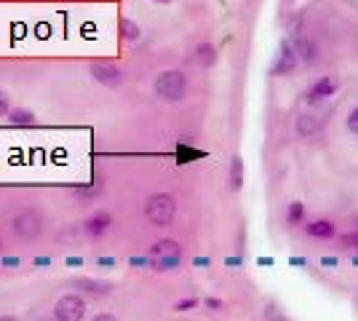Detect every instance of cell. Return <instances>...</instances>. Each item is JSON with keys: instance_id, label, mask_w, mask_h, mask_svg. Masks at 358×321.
Instances as JSON below:
<instances>
[{"instance_id": "cell-8", "label": "cell", "mask_w": 358, "mask_h": 321, "mask_svg": "<svg viewBox=\"0 0 358 321\" xmlns=\"http://www.w3.org/2000/svg\"><path fill=\"white\" fill-rule=\"evenodd\" d=\"M337 89H340V80L334 76H324V78H318L313 86L308 89L305 99H308L310 105H321V102H327L329 97H334Z\"/></svg>"}, {"instance_id": "cell-4", "label": "cell", "mask_w": 358, "mask_h": 321, "mask_svg": "<svg viewBox=\"0 0 358 321\" xmlns=\"http://www.w3.org/2000/svg\"><path fill=\"white\" fill-rule=\"evenodd\" d=\"M11 230L22 241H35L41 236V230H43V217H41L38 209H24V212H19L11 220Z\"/></svg>"}, {"instance_id": "cell-19", "label": "cell", "mask_w": 358, "mask_h": 321, "mask_svg": "<svg viewBox=\"0 0 358 321\" xmlns=\"http://www.w3.org/2000/svg\"><path fill=\"white\" fill-rule=\"evenodd\" d=\"M265 321H292V319H289L275 303H268V306H265Z\"/></svg>"}, {"instance_id": "cell-16", "label": "cell", "mask_w": 358, "mask_h": 321, "mask_svg": "<svg viewBox=\"0 0 358 321\" xmlns=\"http://www.w3.org/2000/svg\"><path fill=\"white\" fill-rule=\"evenodd\" d=\"M294 48H297V54H299V62H305V64H313V62L318 59V54H315V46L310 43V41H305V38H297Z\"/></svg>"}, {"instance_id": "cell-13", "label": "cell", "mask_w": 358, "mask_h": 321, "mask_svg": "<svg viewBox=\"0 0 358 321\" xmlns=\"http://www.w3.org/2000/svg\"><path fill=\"white\" fill-rule=\"evenodd\" d=\"M195 62L201 67H214L217 64V48H214V43H198L195 46Z\"/></svg>"}, {"instance_id": "cell-6", "label": "cell", "mask_w": 358, "mask_h": 321, "mask_svg": "<svg viewBox=\"0 0 358 321\" xmlns=\"http://www.w3.org/2000/svg\"><path fill=\"white\" fill-rule=\"evenodd\" d=\"M299 64V54L292 41H281L278 46V57L270 64V76H292L294 67Z\"/></svg>"}, {"instance_id": "cell-27", "label": "cell", "mask_w": 358, "mask_h": 321, "mask_svg": "<svg viewBox=\"0 0 358 321\" xmlns=\"http://www.w3.org/2000/svg\"><path fill=\"white\" fill-rule=\"evenodd\" d=\"M289 265H292V268H305L308 260H305V257H289Z\"/></svg>"}, {"instance_id": "cell-23", "label": "cell", "mask_w": 358, "mask_h": 321, "mask_svg": "<svg viewBox=\"0 0 358 321\" xmlns=\"http://www.w3.org/2000/svg\"><path fill=\"white\" fill-rule=\"evenodd\" d=\"M348 129H350L353 134H358V107H353V110L348 113Z\"/></svg>"}, {"instance_id": "cell-20", "label": "cell", "mask_w": 358, "mask_h": 321, "mask_svg": "<svg viewBox=\"0 0 358 321\" xmlns=\"http://www.w3.org/2000/svg\"><path fill=\"white\" fill-rule=\"evenodd\" d=\"M75 287H86L83 292H91V294H94V292H99V294H102V292L110 290V287H107V284H102V281H89V278H80V281H75Z\"/></svg>"}, {"instance_id": "cell-17", "label": "cell", "mask_w": 358, "mask_h": 321, "mask_svg": "<svg viewBox=\"0 0 358 321\" xmlns=\"http://www.w3.org/2000/svg\"><path fill=\"white\" fill-rule=\"evenodd\" d=\"M8 123H11V126H32V123H35V115H32L30 110H11V113H8Z\"/></svg>"}, {"instance_id": "cell-14", "label": "cell", "mask_w": 358, "mask_h": 321, "mask_svg": "<svg viewBox=\"0 0 358 321\" xmlns=\"http://www.w3.org/2000/svg\"><path fill=\"white\" fill-rule=\"evenodd\" d=\"M118 32H120V38H123V41H129V43H134V41H139V38H142L139 24H136L134 19H126V16L118 22Z\"/></svg>"}, {"instance_id": "cell-33", "label": "cell", "mask_w": 358, "mask_h": 321, "mask_svg": "<svg viewBox=\"0 0 358 321\" xmlns=\"http://www.w3.org/2000/svg\"><path fill=\"white\" fill-rule=\"evenodd\" d=\"M0 321H19L16 316H0Z\"/></svg>"}, {"instance_id": "cell-18", "label": "cell", "mask_w": 358, "mask_h": 321, "mask_svg": "<svg viewBox=\"0 0 358 321\" xmlns=\"http://www.w3.org/2000/svg\"><path fill=\"white\" fill-rule=\"evenodd\" d=\"M340 246H343V249H348V252H353V255H356V252H358V228H356V230H348V233H343V236H340Z\"/></svg>"}, {"instance_id": "cell-34", "label": "cell", "mask_w": 358, "mask_h": 321, "mask_svg": "<svg viewBox=\"0 0 358 321\" xmlns=\"http://www.w3.org/2000/svg\"><path fill=\"white\" fill-rule=\"evenodd\" d=\"M353 265H356V268H358V252H356V255H353Z\"/></svg>"}, {"instance_id": "cell-3", "label": "cell", "mask_w": 358, "mask_h": 321, "mask_svg": "<svg viewBox=\"0 0 358 321\" xmlns=\"http://www.w3.org/2000/svg\"><path fill=\"white\" fill-rule=\"evenodd\" d=\"M148 257L155 271H174L182 262V244L174 238H161L150 246Z\"/></svg>"}, {"instance_id": "cell-12", "label": "cell", "mask_w": 358, "mask_h": 321, "mask_svg": "<svg viewBox=\"0 0 358 321\" xmlns=\"http://www.w3.org/2000/svg\"><path fill=\"white\" fill-rule=\"evenodd\" d=\"M318 129H321L318 115H310V113L297 115V131L302 134V137H313V134H318Z\"/></svg>"}, {"instance_id": "cell-22", "label": "cell", "mask_w": 358, "mask_h": 321, "mask_svg": "<svg viewBox=\"0 0 358 321\" xmlns=\"http://www.w3.org/2000/svg\"><path fill=\"white\" fill-rule=\"evenodd\" d=\"M198 306H201L198 297H185V300L174 303V311H177V313H187V311H193V308H198Z\"/></svg>"}, {"instance_id": "cell-1", "label": "cell", "mask_w": 358, "mask_h": 321, "mask_svg": "<svg viewBox=\"0 0 358 321\" xmlns=\"http://www.w3.org/2000/svg\"><path fill=\"white\" fill-rule=\"evenodd\" d=\"M145 217H148L150 225L155 228H169L177 217V201L171 193H152L145 201Z\"/></svg>"}, {"instance_id": "cell-35", "label": "cell", "mask_w": 358, "mask_h": 321, "mask_svg": "<svg viewBox=\"0 0 358 321\" xmlns=\"http://www.w3.org/2000/svg\"><path fill=\"white\" fill-rule=\"evenodd\" d=\"M152 3H169V0H152Z\"/></svg>"}, {"instance_id": "cell-28", "label": "cell", "mask_w": 358, "mask_h": 321, "mask_svg": "<svg viewBox=\"0 0 358 321\" xmlns=\"http://www.w3.org/2000/svg\"><path fill=\"white\" fill-rule=\"evenodd\" d=\"M257 265H262V268H273V265H275V260H273V257H259V260H257Z\"/></svg>"}, {"instance_id": "cell-24", "label": "cell", "mask_w": 358, "mask_h": 321, "mask_svg": "<svg viewBox=\"0 0 358 321\" xmlns=\"http://www.w3.org/2000/svg\"><path fill=\"white\" fill-rule=\"evenodd\" d=\"M321 265H324L327 271H334V268L340 265V257H334V255H324V257H321Z\"/></svg>"}, {"instance_id": "cell-10", "label": "cell", "mask_w": 358, "mask_h": 321, "mask_svg": "<svg viewBox=\"0 0 358 321\" xmlns=\"http://www.w3.org/2000/svg\"><path fill=\"white\" fill-rule=\"evenodd\" d=\"M243 180H246V166H243V158L241 155H233L230 158V166H227V187L233 193H238L243 187Z\"/></svg>"}, {"instance_id": "cell-29", "label": "cell", "mask_w": 358, "mask_h": 321, "mask_svg": "<svg viewBox=\"0 0 358 321\" xmlns=\"http://www.w3.org/2000/svg\"><path fill=\"white\" fill-rule=\"evenodd\" d=\"M241 262H243L241 257H227V260H224V265H230V268H238Z\"/></svg>"}, {"instance_id": "cell-32", "label": "cell", "mask_w": 358, "mask_h": 321, "mask_svg": "<svg viewBox=\"0 0 358 321\" xmlns=\"http://www.w3.org/2000/svg\"><path fill=\"white\" fill-rule=\"evenodd\" d=\"M99 265H115V260H110V257H102V260H99Z\"/></svg>"}, {"instance_id": "cell-9", "label": "cell", "mask_w": 358, "mask_h": 321, "mask_svg": "<svg viewBox=\"0 0 358 321\" xmlns=\"http://www.w3.org/2000/svg\"><path fill=\"white\" fill-rule=\"evenodd\" d=\"M110 228H113V214L105 212V209H96L83 222V230H86V236H91V238H102Z\"/></svg>"}, {"instance_id": "cell-36", "label": "cell", "mask_w": 358, "mask_h": 321, "mask_svg": "<svg viewBox=\"0 0 358 321\" xmlns=\"http://www.w3.org/2000/svg\"><path fill=\"white\" fill-rule=\"evenodd\" d=\"M0 246H3V244H0Z\"/></svg>"}, {"instance_id": "cell-25", "label": "cell", "mask_w": 358, "mask_h": 321, "mask_svg": "<svg viewBox=\"0 0 358 321\" xmlns=\"http://www.w3.org/2000/svg\"><path fill=\"white\" fill-rule=\"evenodd\" d=\"M8 113H11V102H8V94L0 92V118H3V115H8Z\"/></svg>"}, {"instance_id": "cell-11", "label": "cell", "mask_w": 358, "mask_h": 321, "mask_svg": "<svg viewBox=\"0 0 358 321\" xmlns=\"http://www.w3.org/2000/svg\"><path fill=\"white\" fill-rule=\"evenodd\" d=\"M305 233H308L310 238L329 241V238H334V236H337V225H334L331 220H313V222H308V225H305Z\"/></svg>"}, {"instance_id": "cell-5", "label": "cell", "mask_w": 358, "mask_h": 321, "mask_svg": "<svg viewBox=\"0 0 358 321\" xmlns=\"http://www.w3.org/2000/svg\"><path fill=\"white\" fill-rule=\"evenodd\" d=\"M86 316V300L80 294H62L54 306V321H83Z\"/></svg>"}, {"instance_id": "cell-15", "label": "cell", "mask_w": 358, "mask_h": 321, "mask_svg": "<svg viewBox=\"0 0 358 321\" xmlns=\"http://www.w3.org/2000/svg\"><path fill=\"white\" fill-rule=\"evenodd\" d=\"M302 220H305V204L302 201H292L289 209H286V225L297 228V225H302Z\"/></svg>"}, {"instance_id": "cell-7", "label": "cell", "mask_w": 358, "mask_h": 321, "mask_svg": "<svg viewBox=\"0 0 358 321\" xmlns=\"http://www.w3.org/2000/svg\"><path fill=\"white\" fill-rule=\"evenodd\" d=\"M91 76L107 89H118L123 83V70L115 62H91Z\"/></svg>"}, {"instance_id": "cell-31", "label": "cell", "mask_w": 358, "mask_h": 321, "mask_svg": "<svg viewBox=\"0 0 358 321\" xmlns=\"http://www.w3.org/2000/svg\"><path fill=\"white\" fill-rule=\"evenodd\" d=\"M195 265H198V268H209V257H198Z\"/></svg>"}, {"instance_id": "cell-30", "label": "cell", "mask_w": 358, "mask_h": 321, "mask_svg": "<svg viewBox=\"0 0 358 321\" xmlns=\"http://www.w3.org/2000/svg\"><path fill=\"white\" fill-rule=\"evenodd\" d=\"M94 321H118V319L110 316V313H99V316H94Z\"/></svg>"}, {"instance_id": "cell-2", "label": "cell", "mask_w": 358, "mask_h": 321, "mask_svg": "<svg viewBox=\"0 0 358 321\" xmlns=\"http://www.w3.org/2000/svg\"><path fill=\"white\" fill-rule=\"evenodd\" d=\"M152 92H155L158 99H164V102H179L187 94V76L179 73V70H164L161 76L155 78Z\"/></svg>"}, {"instance_id": "cell-21", "label": "cell", "mask_w": 358, "mask_h": 321, "mask_svg": "<svg viewBox=\"0 0 358 321\" xmlns=\"http://www.w3.org/2000/svg\"><path fill=\"white\" fill-rule=\"evenodd\" d=\"M99 190H102V185H89V187H75V199L89 201L91 196H96Z\"/></svg>"}, {"instance_id": "cell-26", "label": "cell", "mask_w": 358, "mask_h": 321, "mask_svg": "<svg viewBox=\"0 0 358 321\" xmlns=\"http://www.w3.org/2000/svg\"><path fill=\"white\" fill-rule=\"evenodd\" d=\"M203 306L209 308V311H222L224 303L220 300V297H206V300H203Z\"/></svg>"}]
</instances>
